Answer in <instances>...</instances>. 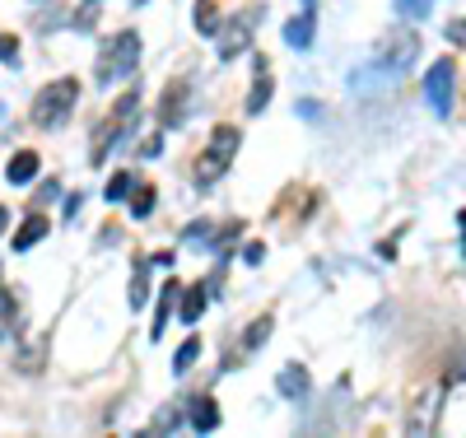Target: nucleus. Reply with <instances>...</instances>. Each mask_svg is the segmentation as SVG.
Here are the masks:
<instances>
[{
	"mask_svg": "<svg viewBox=\"0 0 466 438\" xmlns=\"http://www.w3.org/2000/svg\"><path fill=\"white\" fill-rule=\"evenodd\" d=\"M5 178H10L15 187L33 182V178H37V154H33V149H19V154L10 158V168H5Z\"/></svg>",
	"mask_w": 466,
	"mask_h": 438,
	"instance_id": "obj_14",
	"label": "nucleus"
},
{
	"mask_svg": "<svg viewBox=\"0 0 466 438\" xmlns=\"http://www.w3.org/2000/svg\"><path fill=\"white\" fill-rule=\"evenodd\" d=\"M452 61L443 56L439 66H430V75H424V98H430V107L439 112V117H448L452 112Z\"/></svg>",
	"mask_w": 466,
	"mask_h": 438,
	"instance_id": "obj_6",
	"label": "nucleus"
},
{
	"mask_svg": "<svg viewBox=\"0 0 466 438\" xmlns=\"http://www.w3.org/2000/svg\"><path fill=\"white\" fill-rule=\"evenodd\" d=\"M197 360H201V341L191 336V341H182V345H177V354H173V373H187Z\"/></svg>",
	"mask_w": 466,
	"mask_h": 438,
	"instance_id": "obj_19",
	"label": "nucleus"
},
{
	"mask_svg": "<svg viewBox=\"0 0 466 438\" xmlns=\"http://www.w3.org/2000/svg\"><path fill=\"white\" fill-rule=\"evenodd\" d=\"M257 85H252V94H248V112L257 117V112H266V103H270V89H276V85H270V70H266V61H257Z\"/></svg>",
	"mask_w": 466,
	"mask_h": 438,
	"instance_id": "obj_16",
	"label": "nucleus"
},
{
	"mask_svg": "<svg viewBox=\"0 0 466 438\" xmlns=\"http://www.w3.org/2000/svg\"><path fill=\"white\" fill-rule=\"evenodd\" d=\"M313 37H318V15H313V10H303V15H294V19L285 24V43H289L294 52H308V47H313Z\"/></svg>",
	"mask_w": 466,
	"mask_h": 438,
	"instance_id": "obj_8",
	"label": "nucleus"
},
{
	"mask_svg": "<svg viewBox=\"0 0 466 438\" xmlns=\"http://www.w3.org/2000/svg\"><path fill=\"white\" fill-rule=\"evenodd\" d=\"M448 43H466V19L448 24Z\"/></svg>",
	"mask_w": 466,
	"mask_h": 438,
	"instance_id": "obj_25",
	"label": "nucleus"
},
{
	"mask_svg": "<svg viewBox=\"0 0 466 438\" xmlns=\"http://www.w3.org/2000/svg\"><path fill=\"white\" fill-rule=\"evenodd\" d=\"M47 238V215H28L24 224H19V233H15V252H28V248H37Z\"/></svg>",
	"mask_w": 466,
	"mask_h": 438,
	"instance_id": "obj_13",
	"label": "nucleus"
},
{
	"mask_svg": "<svg viewBox=\"0 0 466 438\" xmlns=\"http://www.w3.org/2000/svg\"><path fill=\"white\" fill-rule=\"evenodd\" d=\"M15 47H19L15 37H0V61H15Z\"/></svg>",
	"mask_w": 466,
	"mask_h": 438,
	"instance_id": "obj_26",
	"label": "nucleus"
},
{
	"mask_svg": "<svg viewBox=\"0 0 466 438\" xmlns=\"http://www.w3.org/2000/svg\"><path fill=\"white\" fill-rule=\"evenodd\" d=\"M15 317H19V299L5 290V280H0V336L10 331V322H15Z\"/></svg>",
	"mask_w": 466,
	"mask_h": 438,
	"instance_id": "obj_22",
	"label": "nucleus"
},
{
	"mask_svg": "<svg viewBox=\"0 0 466 438\" xmlns=\"http://www.w3.org/2000/svg\"><path fill=\"white\" fill-rule=\"evenodd\" d=\"M252 28H257V15H238L228 28H224V43H219V61H233L243 56L248 43H252Z\"/></svg>",
	"mask_w": 466,
	"mask_h": 438,
	"instance_id": "obj_7",
	"label": "nucleus"
},
{
	"mask_svg": "<svg viewBox=\"0 0 466 438\" xmlns=\"http://www.w3.org/2000/svg\"><path fill=\"white\" fill-rule=\"evenodd\" d=\"M415 52H420V37L410 28H392V33L382 37V47L373 52V66H382L387 75H401L415 61Z\"/></svg>",
	"mask_w": 466,
	"mask_h": 438,
	"instance_id": "obj_5",
	"label": "nucleus"
},
{
	"mask_svg": "<svg viewBox=\"0 0 466 438\" xmlns=\"http://www.w3.org/2000/svg\"><path fill=\"white\" fill-rule=\"evenodd\" d=\"M197 33L201 37L219 33V5H215V0H197Z\"/></svg>",
	"mask_w": 466,
	"mask_h": 438,
	"instance_id": "obj_17",
	"label": "nucleus"
},
{
	"mask_svg": "<svg viewBox=\"0 0 466 438\" xmlns=\"http://www.w3.org/2000/svg\"><path fill=\"white\" fill-rule=\"evenodd\" d=\"M206 299H210V285H187L177 294V317H182L187 327H197L201 317H206Z\"/></svg>",
	"mask_w": 466,
	"mask_h": 438,
	"instance_id": "obj_9",
	"label": "nucleus"
},
{
	"mask_svg": "<svg viewBox=\"0 0 466 438\" xmlns=\"http://www.w3.org/2000/svg\"><path fill=\"white\" fill-rule=\"evenodd\" d=\"M5 224H10V210H5V206H0V233H5Z\"/></svg>",
	"mask_w": 466,
	"mask_h": 438,
	"instance_id": "obj_27",
	"label": "nucleus"
},
{
	"mask_svg": "<svg viewBox=\"0 0 466 438\" xmlns=\"http://www.w3.org/2000/svg\"><path fill=\"white\" fill-rule=\"evenodd\" d=\"M136 66H140V33L122 28V33H112V43L103 47V56L94 66V79L107 89V85H116V79H127Z\"/></svg>",
	"mask_w": 466,
	"mask_h": 438,
	"instance_id": "obj_3",
	"label": "nucleus"
},
{
	"mask_svg": "<svg viewBox=\"0 0 466 438\" xmlns=\"http://www.w3.org/2000/svg\"><path fill=\"white\" fill-rule=\"evenodd\" d=\"M270 331H276V317H257V327H248V331H243V350H248V354H252V350H261Z\"/></svg>",
	"mask_w": 466,
	"mask_h": 438,
	"instance_id": "obj_18",
	"label": "nucleus"
},
{
	"mask_svg": "<svg viewBox=\"0 0 466 438\" xmlns=\"http://www.w3.org/2000/svg\"><path fill=\"white\" fill-rule=\"evenodd\" d=\"M177 294H182V285H177V280H168V285H164V294H159V308H154V331H149L154 341L164 336V327H168V317L177 312Z\"/></svg>",
	"mask_w": 466,
	"mask_h": 438,
	"instance_id": "obj_11",
	"label": "nucleus"
},
{
	"mask_svg": "<svg viewBox=\"0 0 466 438\" xmlns=\"http://www.w3.org/2000/svg\"><path fill=\"white\" fill-rule=\"evenodd\" d=\"M127 299H131L136 312L149 303V270H145V266H136V275H131V294H127Z\"/></svg>",
	"mask_w": 466,
	"mask_h": 438,
	"instance_id": "obj_21",
	"label": "nucleus"
},
{
	"mask_svg": "<svg viewBox=\"0 0 466 438\" xmlns=\"http://www.w3.org/2000/svg\"><path fill=\"white\" fill-rule=\"evenodd\" d=\"M131 215L136 219H149L154 215V187L145 182V187H131Z\"/></svg>",
	"mask_w": 466,
	"mask_h": 438,
	"instance_id": "obj_20",
	"label": "nucleus"
},
{
	"mask_svg": "<svg viewBox=\"0 0 466 438\" xmlns=\"http://www.w3.org/2000/svg\"><path fill=\"white\" fill-rule=\"evenodd\" d=\"M136 107H140V89H127L122 98L112 103V117H107V131H98L94 136V149H89V158H94V168H103V158L112 154V145L127 136V127H131V117H136Z\"/></svg>",
	"mask_w": 466,
	"mask_h": 438,
	"instance_id": "obj_4",
	"label": "nucleus"
},
{
	"mask_svg": "<svg viewBox=\"0 0 466 438\" xmlns=\"http://www.w3.org/2000/svg\"><path fill=\"white\" fill-rule=\"evenodd\" d=\"M75 103H80V85L66 75V79H52V85H43L37 89V98H33V127H43V131H56V127H66V117L75 112Z\"/></svg>",
	"mask_w": 466,
	"mask_h": 438,
	"instance_id": "obj_2",
	"label": "nucleus"
},
{
	"mask_svg": "<svg viewBox=\"0 0 466 438\" xmlns=\"http://www.w3.org/2000/svg\"><path fill=\"white\" fill-rule=\"evenodd\" d=\"M457 224H461V248H466V210L457 215Z\"/></svg>",
	"mask_w": 466,
	"mask_h": 438,
	"instance_id": "obj_28",
	"label": "nucleus"
},
{
	"mask_svg": "<svg viewBox=\"0 0 466 438\" xmlns=\"http://www.w3.org/2000/svg\"><path fill=\"white\" fill-rule=\"evenodd\" d=\"M238 145H243V131L238 127H215V136H210V145L201 149V158H197V168H191V182H197L201 191H210L224 173H228V164H233V154H238Z\"/></svg>",
	"mask_w": 466,
	"mask_h": 438,
	"instance_id": "obj_1",
	"label": "nucleus"
},
{
	"mask_svg": "<svg viewBox=\"0 0 466 438\" xmlns=\"http://www.w3.org/2000/svg\"><path fill=\"white\" fill-rule=\"evenodd\" d=\"M434 10V0H397V15H406V19H424Z\"/></svg>",
	"mask_w": 466,
	"mask_h": 438,
	"instance_id": "obj_24",
	"label": "nucleus"
},
{
	"mask_svg": "<svg viewBox=\"0 0 466 438\" xmlns=\"http://www.w3.org/2000/svg\"><path fill=\"white\" fill-rule=\"evenodd\" d=\"M280 396H289V402H303V396H308V369L303 364H289L280 373Z\"/></svg>",
	"mask_w": 466,
	"mask_h": 438,
	"instance_id": "obj_15",
	"label": "nucleus"
},
{
	"mask_svg": "<svg viewBox=\"0 0 466 438\" xmlns=\"http://www.w3.org/2000/svg\"><path fill=\"white\" fill-rule=\"evenodd\" d=\"M187 420L197 433H215L219 429V406H215V396H197V402L187 406Z\"/></svg>",
	"mask_w": 466,
	"mask_h": 438,
	"instance_id": "obj_10",
	"label": "nucleus"
},
{
	"mask_svg": "<svg viewBox=\"0 0 466 438\" xmlns=\"http://www.w3.org/2000/svg\"><path fill=\"white\" fill-rule=\"evenodd\" d=\"M131 187H136V178H131V173H112V182H107V201H127Z\"/></svg>",
	"mask_w": 466,
	"mask_h": 438,
	"instance_id": "obj_23",
	"label": "nucleus"
},
{
	"mask_svg": "<svg viewBox=\"0 0 466 438\" xmlns=\"http://www.w3.org/2000/svg\"><path fill=\"white\" fill-rule=\"evenodd\" d=\"M182 112H187V85H168V94L159 103V127L168 131L173 122H182Z\"/></svg>",
	"mask_w": 466,
	"mask_h": 438,
	"instance_id": "obj_12",
	"label": "nucleus"
}]
</instances>
